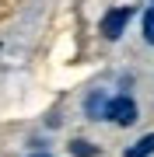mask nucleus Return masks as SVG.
<instances>
[{"label":"nucleus","instance_id":"obj_7","mask_svg":"<svg viewBox=\"0 0 154 157\" xmlns=\"http://www.w3.org/2000/svg\"><path fill=\"white\" fill-rule=\"evenodd\" d=\"M35 157H46V154H35Z\"/></svg>","mask_w":154,"mask_h":157},{"label":"nucleus","instance_id":"obj_2","mask_svg":"<svg viewBox=\"0 0 154 157\" xmlns=\"http://www.w3.org/2000/svg\"><path fill=\"white\" fill-rule=\"evenodd\" d=\"M130 17H133V7H112V11L102 17V35L105 39H119Z\"/></svg>","mask_w":154,"mask_h":157},{"label":"nucleus","instance_id":"obj_1","mask_svg":"<svg viewBox=\"0 0 154 157\" xmlns=\"http://www.w3.org/2000/svg\"><path fill=\"white\" fill-rule=\"evenodd\" d=\"M105 119H109V122H116V126H133V122H137V101H133L130 94H116V98H109V105H105Z\"/></svg>","mask_w":154,"mask_h":157},{"label":"nucleus","instance_id":"obj_6","mask_svg":"<svg viewBox=\"0 0 154 157\" xmlns=\"http://www.w3.org/2000/svg\"><path fill=\"white\" fill-rule=\"evenodd\" d=\"M70 154H74V157H95L98 147L88 143V140H74V143H70Z\"/></svg>","mask_w":154,"mask_h":157},{"label":"nucleus","instance_id":"obj_5","mask_svg":"<svg viewBox=\"0 0 154 157\" xmlns=\"http://www.w3.org/2000/svg\"><path fill=\"white\" fill-rule=\"evenodd\" d=\"M140 32H144V39H147V45H154V7H147L140 17Z\"/></svg>","mask_w":154,"mask_h":157},{"label":"nucleus","instance_id":"obj_3","mask_svg":"<svg viewBox=\"0 0 154 157\" xmlns=\"http://www.w3.org/2000/svg\"><path fill=\"white\" fill-rule=\"evenodd\" d=\"M105 105H109L105 91H91L88 101H84V115H88V119H105Z\"/></svg>","mask_w":154,"mask_h":157},{"label":"nucleus","instance_id":"obj_4","mask_svg":"<svg viewBox=\"0 0 154 157\" xmlns=\"http://www.w3.org/2000/svg\"><path fill=\"white\" fill-rule=\"evenodd\" d=\"M151 154H154V133L140 136L133 147H126V154H123V157H151Z\"/></svg>","mask_w":154,"mask_h":157}]
</instances>
